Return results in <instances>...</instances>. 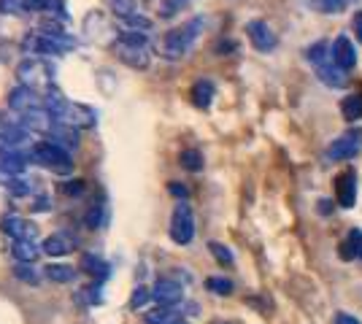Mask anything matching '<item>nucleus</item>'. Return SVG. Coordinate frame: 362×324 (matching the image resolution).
Listing matches in <instances>:
<instances>
[{
  "mask_svg": "<svg viewBox=\"0 0 362 324\" xmlns=\"http://www.w3.org/2000/svg\"><path fill=\"white\" fill-rule=\"evenodd\" d=\"M203 28H206V19L203 16H195V19L184 22L181 28H173L163 38V57H168V60H181L189 49L195 47V41L200 38Z\"/></svg>",
  "mask_w": 362,
  "mask_h": 324,
  "instance_id": "nucleus-1",
  "label": "nucleus"
},
{
  "mask_svg": "<svg viewBox=\"0 0 362 324\" xmlns=\"http://www.w3.org/2000/svg\"><path fill=\"white\" fill-rule=\"evenodd\" d=\"M305 60L311 62V68L317 71V76L322 84H327L330 90H344L346 87V73L341 68H335V62L330 60V52L325 41H317L311 47H305Z\"/></svg>",
  "mask_w": 362,
  "mask_h": 324,
  "instance_id": "nucleus-2",
  "label": "nucleus"
},
{
  "mask_svg": "<svg viewBox=\"0 0 362 324\" xmlns=\"http://www.w3.org/2000/svg\"><path fill=\"white\" fill-rule=\"evenodd\" d=\"M30 157L38 165H44V168H49V170H57V173H68L71 165H74V162H71V155H68L65 149H60L57 143H52V140L35 143Z\"/></svg>",
  "mask_w": 362,
  "mask_h": 324,
  "instance_id": "nucleus-3",
  "label": "nucleus"
},
{
  "mask_svg": "<svg viewBox=\"0 0 362 324\" xmlns=\"http://www.w3.org/2000/svg\"><path fill=\"white\" fill-rule=\"evenodd\" d=\"M170 241L179 244V246H187L192 244L195 238V216H192V208L187 203H179L173 208V216H170Z\"/></svg>",
  "mask_w": 362,
  "mask_h": 324,
  "instance_id": "nucleus-4",
  "label": "nucleus"
},
{
  "mask_svg": "<svg viewBox=\"0 0 362 324\" xmlns=\"http://www.w3.org/2000/svg\"><path fill=\"white\" fill-rule=\"evenodd\" d=\"M362 149V130H346L344 136L332 140L327 146V160L330 162H344V160H351L357 157Z\"/></svg>",
  "mask_w": 362,
  "mask_h": 324,
  "instance_id": "nucleus-5",
  "label": "nucleus"
},
{
  "mask_svg": "<svg viewBox=\"0 0 362 324\" xmlns=\"http://www.w3.org/2000/svg\"><path fill=\"white\" fill-rule=\"evenodd\" d=\"M332 186H335V203L341 208H354V203H357V170L346 168L341 176H335Z\"/></svg>",
  "mask_w": 362,
  "mask_h": 324,
  "instance_id": "nucleus-6",
  "label": "nucleus"
},
{
  "mask_svg": "<svg viewBox=\"0 0 362 324\" xmlns=\"http://www.w3.org/2000/svg\"><path fill=\"white\" fill-rule=\"evenodd\" d=\"M246 35H249V41H252V47L257 52H273L276 44H279V35L271 30V25L268 22H262V19H252V22H246Z\"/></svg>",
  "mask_w": 362,
  "mask_h": 324,
  "instance_id": "nucleus-7",
  "label": "nucleus"
},
{
  "mask_svg": "<svg viewBox=\"0 0 362 324\" xmlns=\"http://www.w3.org/2000/svg\"><path fill=\"white\" fill-rule=\"evenodd\" d=\"M8 106L14 108L16 114H28V111H38L44 108V97H38L33 87L28 84H19L8 92Z\"/></svg>",
  "mask_w": 362,
  "mask_h": 324,
  "instance_id": "nucleus-8",
  "label": "nucleus"
},
{
  "mask_svg": "<svg viewBox=\"0 0 362 324\" xmlns=\"http://www.w3.org/2000/svg\"><path fill=\"white\" fill-rule=\"evenodd\" d=\"M330 60L335 62V68H341L344 73H346V71H351V68L357 65V49H354V44L349 41L346 35H338V38L332 41Z\"/></svg>",
  "mask_w": 362,
  "mask_h": 324,
  "instance_id": "nucleus-9",
  "label": "nucleus"
},
{
  "mask_svg": "<svg viewBox=\"0 0 362 324\" xmlns=\"http://www.w3.org/2000/svg\"><path fill=\"white\" fill-rule=\"evenodd\" d=\"M22 47L28 49L30 54H41V57H52V54H60L62 44L57 38H52V35H46V32H35V35H28L25 41H22Z\"/></svg>",
  "mask_w": 362,
  "mask_h": 324,
  "instance_id": "nucleus-10",
  "label": "nucleus"
},
{
  "mask_svg": "<svg viewBox=\"0 0 362 324\" xmlns=\"http://www.w3.org/2000/svg\"><path fill=\"white\" fill-rule=\"evenodd\" d=\"M181 284L179 281H173V278H160L157 284H154V292L151 297L160 303V306H165V308H173L176 303L181 300Z\"/></svg>",
  "mask_w": 362,
  "mask_h": 324,
  "instance_id": "nucleus-11",
  "label": "nucleus"
},
{
  "mask_svg": "<svg viewBox=\"0 0 362 324\" xmlns=\"http://www.w3.org/2000/svg\"><path fill=\"white\" fill-rule=\"evenodd\" d=\"M0 227L3 232H8L14 241H33V235H35V227H33L30 222H25L22 216H3V222H0Z\"/></svg>",
  "mask_w": 362,
  "mask_h": 324,
  "instance_id": "nucleus-12",
  "label": "nucleus"
},
{
  "mask_svg": "<svg viewBox=\"0 0 362 324\" xmlns=\"http://www.w3.org/2000/svg\"><path fill=\"white\" fill-rule=\"evenodd\" d=\"M25 170V157L14 152V149H6V152H0V173L3 176H8V179H14Z\"/></svg>",
  "mask_w": 362,
  "mask_h": 324,
  "instance_id": "nucleus-13",
  "label": "nucleus"
},
{
  "mask_svg": "<svg viewBox=\"0 0 362 324\" xmlns=\"http://www.w3.org/2000/svg\"><path fill=\"white\" fill-rule=\"evenodd\" d=\"M74 248V241L65 235V232H57V235H49L44 241V251L49 257H65L68 251Z\"/></svg>",
  "mask_w": 362,
  "mask_h": 324,
  "instance_id": "nucleus-14",
  "label": "nucleus"
},
{
  "mask_svg": "<svg viewBox=\"0 0 362 324\" xmlns=\"http://www.w3.org/2000/svg\"><path fill=\"white\" fill-rule=\"evenodd\" d=\"M341 257H344V260H362V230L360 227L349 230L346 241L341 244Z\"/></svg>",
  "mask_w": 362,
  "mask_h": 324,
  "instance_id": "nucleus-15",
  "label": "nucleus"
},
{
  "mask_svg": "<svg viewBox=\"0 0 362 324\" xmlns=\"http://www.w3.org/2000/svg\"><path fill=\"white\" fill-rule=\"evenodd\" d=\"M214 100V84L209 81V78H200V81H195V87H192V103H195L197 108H209Z\"/></svg>",
  "mask_w": 362,
  "mask_h": 324,
  "instance_id": "nucleus-16",
  "label": "nucleus"
},
{
  "mask_svg": "<svg viewBox=\"0 0 362 324\" xmlns=\"http://www.w3.org/2000/svg\"><path fill=\"white\" fill-rule=\"evenodd\" d=\"M117 47H122V49H141V52H146V47H149V38H146V32L124 30V32H119V38H117Z\"/></svg>",
  "mask_w": 362,
  "mask_h": 324,
  "instance_id": "nucleus-17",
  "label": "nucleus"
},
{
  "mask_svg": "<svg viewBox=\"0 0 362 324\" xmlns=\"http://www.w3.org/2000/svg\"><path fill=\"white\" fill-rule=\"evenodd\" d=\"M146 324H181V313L173 308L160 306V308H154L146 313Z\"/></svg>",
  "mask_w": 362,
  "mask_h": 324,
  "instance_id": "nucleus-18",
  "label": "nucleus"
},
{
  "mask_svg": "<svg viewBox=\"0 0 362 324\" xmlns=\"http://www.w3.org/2000/svg\"><path fill=\"white\" fill-rule=\"evenodd\" d=\"M341 114L346 122H357L362 119V95H346L341 103Z\"/></svg>",
  "mask_w": 362,
  "mask_h": 324,
  "instance_id": "nucleus-19",
  "label": "nucleus"
},
{
  "mask_svg": "<svg viewBox=\"0 0 362 324\" xmlns=\"http://www.w3.org/2000/svg\"><path fill=\"white\" fill-rule=\"evenodd\" d=\"M46 270V278L49 281H54V284H68V281H74L76 278V270L71 265H49L44 268Z\"/></svg>",
  "mask_w": 362,
  "mask_h": 324,
  "instance_id": "nucleus-20",
  "label": "nucleus"
},
{
  "mask_svg": "<svg viewBox=\"0 0 362 324\" xmlns=\"http://www.w3.org/2000/svg\"><path fill=\"white\" fill-rule=\"evenodd\" d=\"M11 254H14L19 263H35V257H38V248L33 241H14V248H11Z\"/></svg>",
  "mask_w": 362,
  "mask_h": 324,
  "instance_id": "nucleus-21",
  "label": "nucleus"
},
{
  "mask_svg": "<svg viewBox=\"0 0 362 324\" xmlns=\"http://www.w3.org/2000/svg\"><path fill=\"white\" fill-rule=\"evenodd\" d=\"M119 60L127 62L130 68H146L149 65V54L141 49H122L119 47Z\"/></svg>",
  "mask_w": 362,
  "mask_h": 324,
  "instance_id": "nucleus-22",
  "label": "nucleus"
},
{
  "mask_svg": "<svg viewBox=\"0 0 362 324\" xmlns=\"http://www.w3.org/2000/svg\"><path fill=\"white\" fill-rule=\"evenodd\" d=\"M78 268H81L84 273H90V276H106V270H108L106 263H103L100 257H95V254H84Z\"/></svg>",
  "mask_w": 362,
  "mask_h": 324,
  "instance_id": "nucleus-23",
  "label": "nucleus"
},
{
  "mask_svg": "<svg viewBox=\"0 0 362 324\" xmlns=\"http://www.w3.org/2000/svg\"><path fill=\"white\" fill-rule=\"evenodd\" d=\"M308 6L319 14H341L346 8V0H308Z\"/></svg>",
  "mask_w": 362,
  "mask_h": 324,
  "instance_id": "nucleus-24",
  "label": "nucleus"
},
{
  "mask_svg": "<svg viewBox=\"0 0 362 324\" xmlns=\"http://www.w3.org/2000/svg\"><path fill=\"white\" fill-rule=\"evenodd\" d=\"M122 25L127 28V30H138V32H146L151 30V19L149 16H144L141 11L138 14H127V16H119Z\"/></svg>",
  "mask_w": 362,
  "mask_h": 324,
  "instance_id": "nucleus-25",
  "label": "nucleus"
},
{
  "mask_svg": "<svg viewBox=\"0 0 362 324\" xmlns=\"http://www.w3.org/2000/svg\"><path fill=\"white\" fill-rule=\"evenodd\" d=\"M14 276L19 278V281H25V284H38V268L33 263H19L14 268Z\"/></svg>",
  "mask_w": 362,
  "mask_h": 324,
  "instance_id": "nucleus-26",
  "label": "nucleus"
},
{
  "mask_svg": "<svg viewBox=\"0 0 362 324\" xmlns=\"http://www.w3.org/2000/svg\"><path fill=\"white\" fill-rule=\"evenodd\" d=\"M206 289L214 294H230L233 292V281L222 276H211V278H206Z\"/></svg>",
  "mask_w": 362,
  "mask_h": 324,
  "instance_id": "nucleus-27",
  "label": "nucleus"
},
{
  "mask_svg": "<svg viewBox=\"0 0 362 324\" xmlns=\"http://www.w3.org/2000/svg\"><path fill=\"white\" fill-rule=\"evenodd\" d=\"M179 160L187 170H203V155L197 149H184Z\"/></svg>",
  "mask_w": 362,
  "mask_h": 324,
  "instance_id": "nucleus-28",
  "label": "nucleus"
},
{
  "mask_svg": "<svg viewBox=\"0 0 362 324\" xmlns=\"http://www.w3.org/2000/svg\"><path fill=\"white\" fill-rule=\"evenodd\" d=\"M8 192L14 195V198H25V195H30L33 192V181L28 179H8Z\"/></svg>",
  "mask_w": 362,
  "mask_h": 324,
  "instance_id": "nucleus-29",
  "label": "nucleus"
},
{
  "mask_svg": "<svg viewBox=\"0 0 362 324\" xmlns=\"http://www.w3.org/2000/svg\"><path fill=\"white\" fill-rule=\"evenodd\" d=\"M189 3H192V0H163V3H160V16H176L181 11V8H187V6H189Z\"/></svg>",
  "mask_w": 362,
  "mask_h": 324,
  "instance_id": "nucleus-30",
  "label": "nucleus"
},
{
  "mask_svg": "<svg viewBox=\"0 0 362 324\" xmlns=\"http://www.w3.org/2000/svg\"><path fill=\"white\" fill-rule=\"evenodd\" d=\"M111 8L117 16H127V14H138L136 0H111Z\"/></svg>",
  "mask_w": 362,
  "mask_h": 324,
  "instance_id": "nucleus-31",
  "label": "nucleus"
},
{
  "mask_svg": "<svg viewBox=\"0 0 362 324\" xmlns=\"http://www.w3.org/2000/svg\"><path fill=\"white\" fill-rule=\"evenodd\" d=\"M209 248H211V254L222 265H233V251H230L225 244H216V241H214V244H209Z\"/></svg>",
  "mask_w": 362,
  "mask_h": 324,
  "instance_id": "nucleus-32",
  "label": "nucleus"
},
{
  "mask_svg": "<svg viewBox=\"0 0 362 324\" xmlns=\"http://www.w3.org/2000/svg\"><path fill=\"white\" fill-rule=\"evenodd\" d=\"M54 0H22V11H52Z\"/></svg>",
  "mask_w": 362,
  "mask_h": 324,
  "instance_id": "nucleus-33",
  "label": "nucleus"
},
{
  "mask_svg": "<svg viewBox=\"0 0 362 324\" xmlns=\"http://www.w3.org/2000/svg\"><path fill=\"white\" fill-rule=\"evenodd\" d=\"M84 189H87V186H84L81 179H74V181H65V184H62V192H65V195H71V198H81V195H84Z\"/></svg>",
  "mask_w": 362,
  "mask_h": 324,
  "instance_id": "nucleus-34",
  "label": "nucleus"
},
{
  "mask_svg": "<svg viewBox=\"0 0 362 324\" xmlns=\"http://www.w3.org/2000/svg\"><path fill=\"white\" fill-rule=\"evenodd\" d=\"M149 297H151V292L146 287H136V289H133V297H130V306H133V308H141V306H146Z\"/></svg>",
  "mask_w": 362,
  "mask_h": 324,
  "instance_id": "nucleus-35",
  "label": "nucleus"
},
{
  "mask_svg": "<svg viewBox=\"0 0 362 324\" xmlns=\"http://www.w3.org/2000/svg\"><path fill=\"white\" fill-rule=\"evenodd\" d=\"M22 0H0V14H19Z\"/></svg>",
  "mask_w": 362,
  "mask_h": 324,
  "instance_id": "nucleus-36",
  "label": "nucleus"
},
{
  "mask_svg": "<svg viewBox=\"0 0 362 324\" xmlns=\"http://www.w3.org/2000/svg\"><path fill=\"white\" fill-rule=\"evenodd\" d=\"M332 324H360V319H354L351 313H335Z\"/></svg>",
  "mask_w": 362,
  "mask_h": 324,
  "instance_id": "nucleus-37",
  "label": "nucleus"
},
{
  "mask_svg": "<svg viewBox=\"0 0 362 324\" xmlns=\"http://www.w3.org/2000/svg\"><path fill=\"white\" fill-rule=\"evenodd\" d=\"M170 195H176V198H187V186H181L179 181H170Z\"/></svg>",
  "mask_w": 362,
  "mask_h": 324,
  "instance_id": "nucleus-38",
  "label": "nucleus"
},
{
  "mask_svg": "<svg viewBox=\"0 0 362 324\" xmlns=\"http://www.w3.org/2000/svg\"><path fill=\"white\" fill-rule=\"evenodd\" d=\"M354 35H357V41L362 44V11L354 14Z\"/></svg>",
  "mask_w": 362,
  "mask_h": 324,
  "instance_id": "nucleus-39",
  "label": "nucleus"
},
{
  "mask_svg": "<svg viewBox=\"0 0 362 324\" xmlns=\"http://www.w3.org/2000/svg\"><path fill=\"white\" fill-rule=\"evenodd\" d=\"M330 205H332L330 200H319V211H322V214H330Z\"/></svg>",
  "mask_w": 362,
  "mask_h": 324,
  "instance_id": "nucleus-40",
  "label": "nucleus"
},
{
  "mask_svg": "<svg viewBox=\"0 0 362 324\" xmlns=\"http://www.w3.org/2000/svg\"><path fill=\"white\" fill-rule=\"evenodd\" d=\"M35 208H38V211H46V208H49V200H46V198H41V200H38V205H35Z\"/></svg>",
  "mask_w": 362,
  "mask_h": 324,
  "instance_id": "nucleus-41",
  "label": "nucleus"
},
{
  "mask_svg": "<svg viewBox=\"0 0 362 324\" xmlns=\"http://www.w3.org/2000/svg\"><path fill=\"white\" fill-rule=\"evenodd\" d=\"M8 149V143H6V138H3V133H0V152H6Z\"/></svg>",
  "mask_w": 362,
  "mask_h": 324,
  "instance_id": "nucleus-42",
  "label": "nucleus"
}]
</instances>
